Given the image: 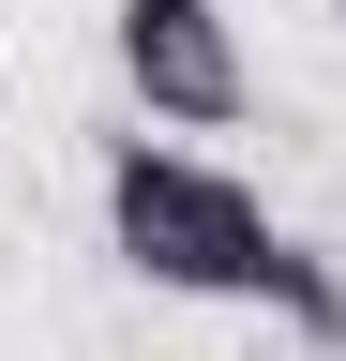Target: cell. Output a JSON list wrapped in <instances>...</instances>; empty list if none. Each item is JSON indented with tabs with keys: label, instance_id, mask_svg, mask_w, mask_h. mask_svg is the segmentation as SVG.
Masks as SVG:
<instances>
[{
	"label": "cell",
	"instance_id": "3",
	"mask_svg": "<svg viewBox=\"0 0 346 361\" xmlns=\"http://www.w3.org/2000/svg\"><path fill=\"white\" fill-rule=\"evenodd\" d=\"M271 316L316 361H346V271H331V241H286V271H271Z\"/></svg>",
	"mask_w": 346,
	"mask_h": 361
},
{
	"label": "cell",
	"instance_id": "2",
	"mask_svg": "<svg viewBox=\"0 0 346 361\" xmlns=\"http://www.w3.org/2000/svg\"><path fill=\"white\" fill-rule=\"evenodd\" d=\"M106 45H121V90H136L151 121H181V135L256 121V61H241V16H226V0H121Z\"/></svg>",
	"mask_w": 346,
	"mask_h": 361
},
{
	"label": "cell",
	"instance_id": "1",
	"mask_svg": "<svg viewBox=\"0 0 346 361\" xmlns=\"http://www.w3.org/2000/svg\"><path fill=\"white\" fill-rule=\"evenodd\" d=\"M106 241L166 301H256L271 316V271H286L271 196L211 151H166V135H106Z\"/></svg>",
	"mask_w": 346,
	"mask_h": 361
}]
</instances>
